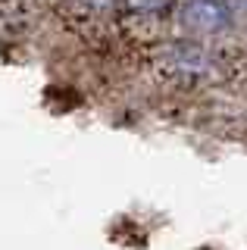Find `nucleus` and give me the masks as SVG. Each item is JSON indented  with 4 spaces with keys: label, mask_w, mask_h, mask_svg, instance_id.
Returning a JSON list of instances; mask_svg holds the SVG:
<instances>
[{
    "label": "nucleus",
    "mask_w": 247,
    "mask_h": 250,
    "mask_svg": "<svg viewBox=\"0 0 247 250\" xmlns=\"http://www.w3.org/2000/svg\"><path fill=\"white\" fill-rule=\"evenodd\" d=\"M84 3H88L91 10H106V6H113L116 0H84Z\"/></svg>",
    "instance_id": "nucleus-4"
},
{
    "label": "nucleus",
    "mask_w": 247,
    "mask_h": 250,
    "mask_svg": "<svg viewBox=\"0 0 247 250\" xmlns=\"http://www.w3.org/2000/svg\"><path fill=\"white\" fill-rule=\"evenodd\" d=\"M166 66L172 69L175 75H213L216 69V60L206 53V47H197V44H179L172 47V53H169Z\"/></svg>",
    "instance_id": "nucleus-2"
},
{
    "label": "nucleus",
    "mask_w": 247,
    "mask_h": 250,
    "mask_svg": "<svg viewBox=\"0 0 247 250\" xmlns=\"http://www.w3.org/2000/svg\"><path fill=\"white\" fill-rule=\"evenodd\" d=\"M182 22L191 31H222L231 25V10L226 0H185Z\"/></svg>",
    "instance_id": "nucleus-1"
},
{
    "label": "nucleus",
    "mask_w": 247,
    "mask_h": 250,
    "mask_svg": "<svg viewBox=\"0 0 247 250\" xmlns=\"http://www.w3.org/2000/svg\"><path fill=\"white\" fill-rule=\"evenodd\" d=\"M128 6L141 13H163L169 10V0H128Z\"/></svg>",
    "instance_id": "nucleus-3"
}]
</instances>
